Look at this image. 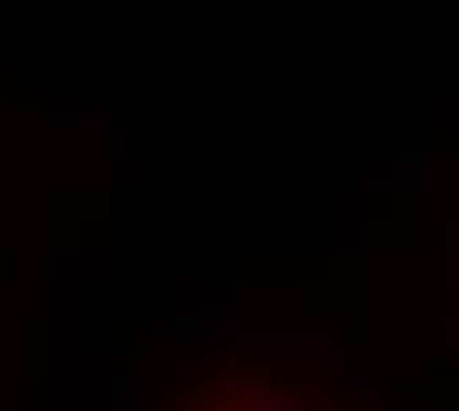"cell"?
Returning a JSON list of instances; mask_svg holds the SVG:
<instances>
[{"label": "cell", "mask_w": 459, "mask_h": 411, "mask_svg": "<svg viewBox=\"0 0 459 411\" xmlns=\"http://www.w3.org/2000/svg\"><path fill=\"white\" fill-rule=\"evenodd\" d=\"M186 411H285V407L270 403L266 395H246V391L222 388V391H198V395H190Z\"/></svg>", "instance_id": "1"}]
</instances>
